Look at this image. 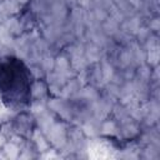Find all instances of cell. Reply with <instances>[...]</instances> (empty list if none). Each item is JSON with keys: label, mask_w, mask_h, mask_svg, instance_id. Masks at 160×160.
I'll list each match as a JSON object with an SVG mask.
<instances>
[{"label": "cell", "mask_w": 160, "mask_h": 160, "mask_svg": "<svg viewBox=\"0 0 160 160\" xmlns=\"http://www.w3.org/2000/svg\"><path fill=\"white\" fill-rule=\"evenodd\" d=\"M0 96L9 108H22L31 96L30 72L25 64L11 56L0 59Z\"/></svg>", "instance_id": "cell-1"}]
</instances>
